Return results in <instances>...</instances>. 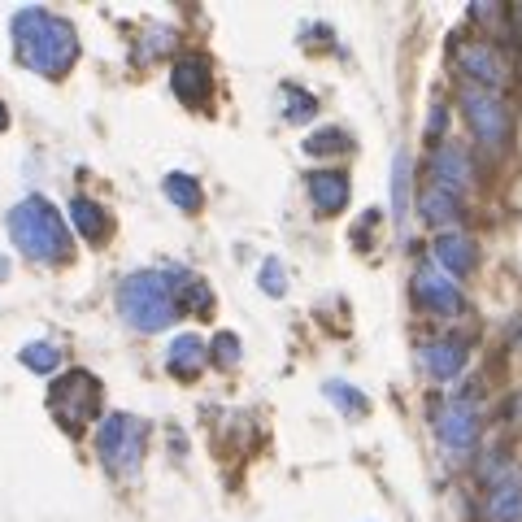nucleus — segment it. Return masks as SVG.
<instances>
[{"instance_id": "obj_1", "label": "nucleus", "mask_w": 522, "mask_h": 522, "mask_svg": "<svg viewBox=\"0 0 522 522\" xmlns=\"http://www.w3.org/2000/svg\"><path fill=\"white\" fill-rule=\"evenodd\" d=\"M14 48L22 66H31L44 79H61L79 61V35H74L66 18L48 14V9H22V14H14Z\"/></svg>"}, {"instance_id": "obj_2", "label": "nucleus", "mask_w": 522, "mask_h": 522, "mask_svg": "<svg viewBox=\"0 0 522 522\" xmlns=\"http://www.w3.org/2000/svg\"><path fill=\"white\" fill-rule=\"evenodd\" d=\"M118 309L135 331H166L183 314V283L166 270H135L118 283Z\"/></svg>"}, {"instance_id": "obj_3", "label": "nucleus", "mask_w": 522, "mask_h": 522, "mask_svg": "<svg viewBox=\"0 0 522 522\" xmlns=\"http://www.w3.org/2000/svg\"><path fill=\"white\" fill-rule=\"evenodd\" d=\"M9 240H14L31 261H66L70 257V227L57 214V205H48L44 196H27L14 214H9Z\"/></svg>"}, {"instance_id": "obj_4", "label": "nucleus", "mask_w": 522, "mask_h": 522, "mask_svg": "<svg viewBox=\"0 0 522 522\" xmlns=\"http://www.w3.org/2000/svg\"><path fill=\"white\" fill-rule=\"evenodd\" d=\"M48 409H53L57 427L66 435H83L87 422H96V409H101V383L87 370H66L48 388Z\"/></svg>"}, {"instance_id": "obj_5", "label": "nucleus", "mask_w": 522, "mask_h": 522, "mask_svg": "<svg viewBox=\"0 0 522 522\" xmlns=\"http://www.w3.org/2000/svg\"><path fill=\"white\" fill-rule=\"evenodd\" d=\"M144 444H148V427L131 414H109L96 431V449H101V462L114 470V475H135L144 462Z\"/></svg>"}, {"instance_id": "obj_6", "label": "nucleus", "mask_w": 522, "mask_h": 522, "mask_svg": "<svg viewBox=\"0 0 522 522\" xmlns=\"http://www.w3.org/2000/svg\"><path fill=\"white\" fill-rule=\"evenodd\" d=\"M462 109H466V122H470V131H475V140L483 148H505L509 144V109L496 92L466 83L462 87Z\"/></svg>"}, {"instance_id": "obj_7", "label": "nucleus", "mask_w": 522, "mask_h": 522, "mask_svg": "<svg viewBox=\"0 0 522 522\" xmlns=\"http://www.w3.org/2000/svg\"><path fill=\"white\" fill-rule=\"evenodd\" d=\"M435 431H440V440L449 444V449H457V453L475 449V440H479V409H475V396L457 392L453 401H444L440 414H435Z\"/></svg>"}, {"instance_id": "obj_8", "label": "nucleus", "mask_w": 522, "mask_h": 522, "mask_svg": "<svg viewBox=\"0 0 522 522\" xmlns=\"http://www.w3.org/2000/svg\"><path fill=\"white\" fill-rule=\"evenodd\" d=\"M414 296H418L422 309H431V314H462V292H457V283L444 275L440 266H418Z\"/></svg>"}, {"instance_id": "obj_9", "label": "nucleus", "mask_w": 522, "mask_h": 522, "mask_svg": "<svg viewBox=\"0 0 522 522\" xmlns=\"http://www.w3.org/2000/svg\"><path fill=\"white\" fill-rule=\"evenodd\" d=\"M457 66H462V74L475 87H501L505 83V61L501 53H496L492 44H483V40H466V44H457Z\"/></svg>"}, {"instance_id": "obj_10", "label": "nucleus", "mask_w": 522, "mask_h": 522, "mask_svg": "<svg viewBox=\"0 0 522 522\" xmlns=\"http://www.w3.org/2000/svg\"><path fill=\"white\" fill-rule=\"evenodd\" d=\"M488 518L492 522L522 518V466H501V475L488 479Z\"/></svg>"}, {"instance_id": "obj_11", "label": "nucleus", "mask_w": 522, "mask_h": 522, "mask_svg": "<svg viewBox=\"0 0 522 522\" xmlns=\"http://www.w3.org/2000/svg\"><path fill=\"white\" fill-rule=\"evenodd\" d=\"M431 174H435V183H440L444 192L457 196L470 179H475V166H470V153L462 144L444 140V144H435V153H431Z\"/></svg>"}, {"instance_id": "obj_12", "label": "nucleus", "mask_w": 522, "mask_h": 522, "mask_svg": "<svg viewBox=\"0 0 522 522\" xmlns=\"http://www.w3.org/2000/svg\"><path fill=\"white\" fill-rule=\"evenodd\" d=\"M170 87H174V96H179L183 105L205 109V105H209V61H205V57H183V61H174Z\"/></svg>"}, {"instance_id": "obj_13", "label": "nucleus", "mask_w": 522, "mask_h": 522, "mask_svg": "<svg viewBox=\"0 0 522 522\" xmlns=\"http://www.w3.org/2000/svg\"><path fill=\"white\" fill-rule=\"evenodd\" d=\"M305 179H309V201H314L322 218H335L348 205V179L340 170H314Z\"/></svg>"}, {"instance_id": "obj_14", "label": "nucleus", "mask_w": 522, "mask_h": 522, "mask_svg": "<svg viewBox=\"0 0 522 522\" xmlns=\"http://www.w3.org/2000/svg\"><path fill=\"white\" fill-rule=\"evenodd\" d=\"M422 366H427L431 379H453L457 370L466 366V340H457V335H444V340H431L422 344Z\"/></svg>"}, {"instance_id": "obj_15", "label": "nucleus", "mask_w": 522, "mask_h": 522, "mask_svg": "<svg viewBox=\"0 0 522 522\" xmlns=\"http://www.w3.org/2000/svg\"><path fill=\"white\" fill-rule=\"evenodd\" d=\"M475 261H479V253H475V240H466V235H440L435 240V266L444 270V275H470L475 270Z\"/></svg>"}, {"instance_id": "obj_16", "label": "nucleus", "mask_w": 522, "mask_h": 522, "mask_svg": "<svg viewBox=\"0 0 522 522\" xmlns=\"http://www.w3.org/2000/svg\"><path fill=\"white\" fill-rule=\"evenodd\" d=\"M70 218H74V227L83 231L87 244H105L109 235H114V218H109L96 201H87V196H74L70 201Z\"/></svg>"}, {"instance_id": "obj_17", "label": "nucleus", "mask_w": 522, "mask_h": 522, "mask_svg": "<svg viewBox=\"0 0 522 522\" xmlns=\"http://www.w3.org/2000/svg\"><path fill=\"white\" fill-rule=\"evenodd\" d=\"M209 348L201 344V335H179V340L170 344V353H166V370L170 375H179V379H196L201 375V366L209 362Z\"/></svg>"}, {"instance_id": "obj_18", "label": "nucleus", "mask_w": 522, "mask_h": 522, "mask_svg": "<svg viewBox=\"0 0 522 522\" xmlns=\"http://www.w3.org/2000/svg\"><path fill=\"white\" fill-rule=\"evenodd\" d=\"M418 214L431 222V227H449V222L462 218V201L453 192H444L440 183H427L418 196Z\"/></svg>"}, {"instance_id": "obj_19", "label": "nucleus", "mask_w": 522, "mask_h": 522, "mask_svg": "<svg viewBox=\"0 0 522 522\" xmlns=\"http://www.w3.org/2000/svg\"><path fill=\"white\" fill-rule=\"evenodd\" d=\"M161 192H166L170 201L183 209V214H196V209H201V201H205V196H201V183H196L192 174H179V170H174V174H166V183H161Z\"/></svg>"}, {"instance_id": "obj_20", "label": "nucleus", "mask_w": 522, "mask_h": 522, "mask_svg": "<svg viewBox=\"0 0 522 522\" xmlns=\"http://www.w3.org/2000/svg\"><path fill=\"white\" fill-rule=\"evenodd\" d=\"M392 205H396V222L405 227V214H409V153H396V161H392Z\"/></svg>"}, {"instance_id": "obj_21", "label": "nucleus", "mask_w": 522, "mask_h": 522, "mask_svg": "<svg viewBox=\"0 0 522 522\" xmlns=\"http://www.w3.org/2000/svg\"><path fill=\"white\" fill-rule=\"evenodd\" d=\"M327 396H331V405H340L348 418H362L366 409H370V401L353 388V383H327Z\"/></svg>"}, {"instance_id": "obj_22", "label": "nucleus", "mask_w": 522, "mask_h": 522, "mask_svg": "<svg viewBox=\"0 0 522 522\" xmlns=\"http://www.w3.org/2000/svg\"><path fill=\"white\" fill-rule=\"evenodd\" d=\"M57 362H61V353L53 344H27L22 348V366H31V370H40V375H48V370H57Z\"/></svg>"}, {"instance_id": "obj_23", "label": "nucleus", "mask_w": 522, "mask_h": 522, "mask_svg": "<svg viewBox=\"0 0 522 522\" xmlns=\"http://www.w3.org/2000/svg\"><path fill=\"white\" fill-rule=\"evenodd\" d=\"M340 148H348V135L340 131V127H327V131H314L305 140V153H340Z\"/></svg>"}, {"instance_id": "obj_24", "label": "nucleus", "mask_w": 522, "mask_h": 522, "mask_svg": "<svg viewBox=\"0 0 522 522\" xmlns=\"http://www.w3.org/2000/svg\"><path fill=\"white\" fill-rule=\"evenodd\" d=\"M283 96H288V118L292 122H305V118H314V109H318V101H314V96H309V92H301V87H283Z\"/></svg>"}, {"instance_id": "obj_25", "label": "nucleus", "mask_w": 522, "mask_h": 522, "mask_svg": "<svg viewBox=\"0 0 522 522\" xmlns=\"http://www.w3.org/2000/svg\"><path fill=\"white\" fill-rule=\"evenodd\" d=\"M261 292H266V296H283V292H288L283 261H266V266H261Z\"/></svg>"}, {"instance_id": "obj_26", "label": "nucleus", "mask_w": 522, "mask_h": 522, "mask_svg": "<svg viewBox=\"0 0 522 522\" xmlns=\"http://www.w3.org/2000/svg\"><path fill=\"white\" fill-rule=\"evenodd\" d=\"M214 362L218 366H235V362H240V340H235L231 331H222L218 340H214Z\"/></svg>"}, {"instance_id": "obj_27", "label": "nucleus", "mask_w": 522, "mask_h": 522, "mask_svg": "<svg viewBox=\"0 0 522 522\" xmlns=\"http://www.w3.org/2000/svg\"><path fill=\"white\" fill-rule=\"evenodd\" d=\"M9 127V114H5V105H0V131H5Z\"/></svg>"}, {"instance_id": "obj_28", "label": "nucleus", "mask_w": 522, "mask_h": 522, "mask_svg": "<svg viewBox=\"0 0 522 522\" xmlns=\"http://www.w3.org/2000/svg\"><path fill=\"white\" fill-rule=\"evenodd\" d=\"M5 275H9V261H5V257H0V279H5Z\"/></svg>"}]
</instances>
